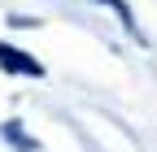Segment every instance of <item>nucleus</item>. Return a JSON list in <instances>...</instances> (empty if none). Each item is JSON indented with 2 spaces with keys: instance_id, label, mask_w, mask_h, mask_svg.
Wrapping results in <instances>:
<instances>
[{
  "instance_id": "nucleus-2",
  "label": "nucleus",
  "mask_w": 157,
  "mask_h": 152,
  "mask_svg": "<svg viewBox=\"0 0 157 152\" xmlns=\"http://www.w3.org/2000/svg\"><path fill=\"white\" fill-rule=\"evenodd\" d=\"M5 139L17 148V152H35V139H26V130H22V122H5Z\"/></svg>"
},
{
  "instance_id": "nucleus-1",
  "label": "nucleus",
  "mask_w": 157,
  "mask_h": 152,
  "mask_svg": "<svg viewBox=\"0 0 157 152\" xmlns=\"http://www.w3.org/2000/svg\"><path fill=\"white\" fill-rule=\"evenodd\" d=\"M0 65H5L9 74H22V78H39V74H44V65H39L35 56H26L13 44H0Z\"/></svg>"
},
{
  "instance_id": "nucleus-3",
  "label": "nucleus",
  "mask_w": 157,
  "mask_h": 152,
  "mask_svg": "<svg viewBox=\"0 0 157 152\" xmlns=\"http://www.w3.org/2000/svg\"><path fill=\"white\" fill-rule=\"evenodd\" d=\"M101 5H109V9H113V13H118V17H122V26H127V31H131V35H135V39H144V35H140V31H135V17H131V9H127V5H122V0H101Z\"/></svg>"
}]
</instances>
